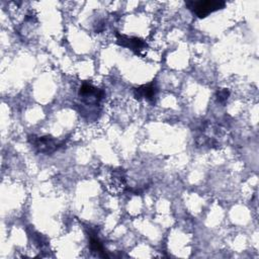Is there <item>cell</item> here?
<instances>
[{
  "label": "cell",
  "mask_w": 259,
  "mask_h": 259,
  "mask_svg": "<svg viewBox=\"0 0 259 259\" xmlns=\"http://www.w3.org/2000/svg\"><path fill=\"white\" fill-rule=\"evenodd\" d=\"M88 237H89V246H90V250L94 253H96L97 255H99L100 257H107V254L104 251L103 245L100 242V240L98 239V237L96 236L95 232H89L88 233Z\"/></svg>",
  "instance_id": "8992f818"
},
{
  "label": "cell",
  "mask_w": 259,
  "mask_h": 259,
  "mask_svg": "<svg viewBox=\"0 0 259 259\" xmlns=\"http://www.w3.org/2000/svg\"><path fill=\"white\" fill-rule=\"evenodd\" d=\"M79 96L88 102H99L103 97V92L91 84L84 83L79 89Z\"/></svg>",
  "instance_id": "277c9868"
},
{
  "label": "cell",
  "mask_w": 259,
  "mask_h": 259,
  "mask_svg": "<svg viewBox=\"0 0 259 259\" xmlns=\"http://www.w3.org/2000/svg\"><path fill=\"white\" fill-rule=\"evenodd\" d=\"M230 96V91L226 88H222V89H219L215 93V97H217V101L220 102V103H225L228 98Z\"/></svg>",
  "instance_id": "52a82bcc"
},
{
  "label": "cell",
  "mask_w": 259,
  "mask_h": 259,
  "mask_svg": "<svg viewBox=\"0 0 259 259\" xmlns=\"http://www.w3.org/2000/svg\"><path fill=\"white\" fill-rule=\"evenodd\" d=\"M115 36H116V42L119 46L130 49L137 55H140L141 52L147 47V44L140 37L127 36V35L121 34L119 32H116Z\"/></svg>",
  "instance_id": "3957f363"
},
{
  "label": "cell",
  "mask_w": 259,
  "mask_h": 259,
  "mask_svg": "<svg viewBox=\"0 0 259 259\" xmlns=\"http://www.w3.org/2000/svg\"><path fill=\"white\" fill-rule=\"evenodd\" d=\"M225 1L206 0V1H187L186 6L199 18L206 17L208 14L224 8Z\"/></svg>",
  "instance_id": "6da1fadb"
},
{
  "label": "cell",
  "mask_w": 259,
  "mask_h": 259,
  "mask_svg": "<svg viewBox=\"0 0 259 259\" xmlns=\"http://www.w3.org/2000/svg\"><path fill=\"white\" fill-rule=\"evenodd\" d=\"M156 94H157V87L154 82L134 88V96L139 100L142 98H145L150 102H154Z\"/></svg>",
  "instance_id": "5b68a950"
},
{
  "label": "cell",
  "mask_w": 259,
  "mask_h": 259,
  "mask_svg": "<svg viewBox=\"0 0 259 259\" xmlns=\"http://www.w3.org/2000/svg\"><path fill=\"white\" fill-rule=\"evenodd\" d=\"M28 142L35 152L42 154L54 153L63 145L62 142H59L51 136L36 137L34 135H31L28 137Z\"/></svg>",
  "instance_id": "7a4b0ae2"
}]
</instances>
